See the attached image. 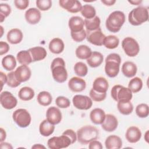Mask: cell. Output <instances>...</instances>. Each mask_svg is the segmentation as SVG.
Listing matches in <instances>:
<instances>
[{"instance_id":"cell-1","label":"cell","mask_w":149,"mask_h":149,"mask_svg":"<svg viewBox=\"0 0 149 149\" xmlns=\"http://www.w3.org/2000/svg\"><path fill=\"white\" fill-rule=\"evenodd\" d=\"M52 77L58 83H64L68 79V72L65 67L64 59L60 57L53 59L51 64Z\"/></svg>"},{"instance_id":"cell-2","label":"cell","mask_w":149,"mask_h":149,"mask_svg":"<svg viewBox=\"0 0 149 149\" xmlns=\"http://www.w3.org/2000/svg\"><path fill=\"white\" fill-rule=\"evenodd\" d=\"M125 15L120 10H115L109 14L105 21V26L112 33H118L125 22Z\"/></svg>"},{"instance_id":"cell-3","label":"cell","mask_w":149,"mask_h":149,"mask_svg":"<svg viewBox=\"0 0 149 149\" xmlns=\"http://www.w3.org/2000/svg\"><path fill=\"white\" fill-rule=\"evenodd\" d=\"M77 140L82 144H87L90 141L97 140L99 131L97 127L91 125H85L77 131Z\"/></svg>"},{"instance_id":"cell-4","label":"cell","mask_w":149,"mask_h":149,"mask_svg":"<svg viewBox=\"0 0 149 149\" xmlns=\"http://www.w3.org/2000/svg\"><path fill=\"white\" fill-rule=\"evenodd\" d=\"M105 72L106 74L111 78L116 77L120 69L121 63L120 56L116 53H112L109 54L105 60Z\"/></svg>"},{"instance_id":"cell-5","label":"cell","mask_w":149,"mask_h":149,"mask_svg":"<svg viewBox=\"0 0 149 149\" xmlns=\"http://www.w3.org/2000/svg\"><path fill=\"white\" fill-rule=\"evenodd\" d=\"M148 20V8L139 6L132 9L129 13V22L133 26H140Z\"/></svg>"},{"instance_id":"cell-6","label":"cell","mask_w":149,"mask_h":149,"mask_svg":"<svg viewBox=\"0 0 149 149\" xmlns=\"http://www.w3.org/2000/svg\"><path fill=\"white\" fill-rule=\"evenodd\" d=\"M112 98L116 102L131 101L133 97V93L128 88L120 84H116L112 87L111 90Z\"/></svg>"},{"instance_id":"cell-7","label":"cell","mask_w":149,"mask_h":149,"mask_svg":"<svg viewBox=\"0 0 149 149\" xmlns=\"http://www.w3.org/2000/svg\"><path fill=\"white\" fill-rule=\"evenodd\" d=\"M12 118L16 125L22 128L28 127L31 121V117L29 112L23 108H19L12 113Z\"/></svg>"},{"instance_id":"cell-8","label":"cell","mask_w":149,"mask_h":149,"mask_svg":"<svg viewBox=\"0 0 149 149\" xmlns=\"http://www.w3.org/2000/svg\"><path fill=\"white\" fill-rule=\"evenodd\" d=\"M122 47L126 55L129 57H134L140 51V46L137 41L133 38L127 37L122 41Z\"/></svg>"},{"instance_id":"cell-9","label":"cell","mask_w":149,"mask_h":149,"mask_svg":"<svg viewBox=\"0 0 149 149\" xmlns=\"http://www.w3.org/2000/svg\"><path fill=\"white\" fill-rule=\"evenodd\" d=\"M72 144L70 138L64 134L60 136H54L47 141V146L51 149H61L68 147Z\"/></svg>"},{"instance_id":"cell-10","label":"cell","mask_w":149,"mask_h":149,"mask_svg":"<svg viewBox=\"0 0 149 149\" xmlns=\"http://www.w3.org/2000/svg\"><path fill=\"white\" fill-rule=\"evenodd\" d=\"M73 106L80 110H88L93 105V100L87 95L77 94L72 99Z\"/></svg>"},{"instance_id":"cell-11","label":"cell","mask_w":149,"mask_h":149,"mask_svg":"<svg viewBox=\"0 0 149 149\" xmlns=\"http://www.w3.org/2000/svg\"><path fill=\"white\" fill-rule=\"evenodd\" d=\"M0 102L2 107L6 109H12L17 104V100L9 91H2L0 95Z\"/></svg>"},{"instance_id":"cell-12","label":"cell","mask_w":149,"mask_h":149,"mask_svg":"<svg viewBox=\"0 0 149 149\" xmlns=\"http://www.w3.org/2000/svg\"><path fill=\"white\" fill-rule=\"evenodd\" d=\"M86 33L87 40L90 43L96 46H102L103 45L105 36L102 33L101 28L93 31L86 32Z\"/></svg>"},{"instance_id":"cell-13","label":"cell","mask_w":149,"mask_h":149,"mask_svg":"<svg viewBox=\"0 0 149 149\" xmlns=\"http://www.w3.org/2000/svg\"><path fill=\"white\" fill-rule=\"evenodd\" d=\"M59 4L63 9L72 13L80 12L82 8L81 2L77 0H60Z\"/></svg>"},{"instance_id":"cell-14","label":"cell","mask_w":149,"mask_h":149,"mask_svg":"<svg viewBox=\"0 0 149 149\" xmlns=\"http://www.w3.org/2000/svg\"><path fill=\"white\" fill-rule=\"evenodd\" d=\"M46 118L51 123L55 125L61 122L62 115L58 108L51 107L48 108L47 110Z\"/></svg>"},{"instance_id":"cell-15","label":"cell","mask_w":149,"mask_h":149,"mask_svg":"<svg viewBox=\"0 0 149 149\" xmlns=\"http://www.w3.org/2000/svg\"><path fill=\"white\" fill-rule=\"evenodd\" d=\"M118 126V121L116 117L111 113L105 115L104 122L101 123L102 128L106 132H112L116 129Z\"/></svg>"},{"instance_id":"cell-16","label":"cell","mask_w":149,"mask_h":149,"mask_svg":"<svg viewBox=\"0 0 149 149\" xmlns=\"http://www.w3.org/2000/svg\"><path fill=\"white\" fill-rule=\"evenodd\" d=\"M14 72L16 79L20 83L29 80L31 76V69L27 65L19 66Z\"/></svg>"},{"instance_id":"cell-17","label":"cell","mask_w":149,"mask_h":149,"mask_svg":"<svg viewBox=\"0 0 149 149\" xmlns=\"http://www.w3.org/2000/svg\"><path fill=\"white\" fill-rule=\"evenodd\" d=\"M68 87L73 92H81L84 91L86 87V82L80 77H73L68 81Z\"/></svg>"},{"instance_id":"cell-18","label":"cell","mask_w":149,"mask_h":149,"mask_svg":"<svg viewBox=\"0 0 149 149\" xmlns=\"http://www.w3.org/2000/svg\"><path fill=\"white\" fill-rule=\"evenodd\" d=\"M26 22L30 24H36L41 20V14L40 10L36 8H30L28 9L24 14Z\"/></svg>"},{"instance_id":"cell-19","label":"cell","mask_w":149,"mask_h":149,"mask_svg":"<svg viewBox=\"0 0 149 149\" xmlns=\"http://www.w3.org/2000/svg\"><path fill=\"white\" fill-rule=\"evenodd\" d=\"M141 132L139 127L135 126H132L126 130L125 137L128 142L136 143L141 139Z\"/></svg>"},{"instance_id":"cell-20","label":"cell","mask_w":149,"mask_h":149,"mask_svg":"<svg viewBox=\"0 0 149 149\" xmlns=\"http://www.w3.org/2000/svg\"><path fill=\"white\" fill-rule=\"evenodd\" d=\"M68 26L72 32H78L84 29V21L80 16L71 17L68 21Z\"/></svg>"},{"instance_id":"cell-21","label":"cell","mask_w":149,"mask_h":149,"mask_svg":"<svg viewBox=\"0 0 149 149\" xmlns=\"http://www.w3.org/2000/svg\"><path fill=\"white\" fill-rule=\"evenodd\" d=\"M32 58L33 62L40 61L44 59L47 55L46 49L40 46L30 48L29 49Z\"/></svg>"},{"instance_id":"cell-22","label":"cell","mask_w":149,"mask_h":149,"mask_svg":"<svg viewBox=\"0 0 149 149\" xmlns=\"http://www.w3.org/2000/svg\"><path fill=\"white\" fill-rule=\"evenodd\" d=\"M109 87V83L105 77H97L93 81V88L94 91L98 93H107Z\"/></svg>"},{"instance_id":"cell-23","label":"cell","mask_w":149,"mask_h":149,"mask_svg":"<svg viewBox=\"0 0 149 149\" xmlns=\"http://www.w3.org/2000/svg\"><path fill=\"white\" fill-rule=\"evenodd\" d=\"M8 41L12 44H17L20 43L23 38L22 31L19 29H12L10 30L6 36Z\"/></svg>"},{"instance_id":"cell-24","label":"cell","mask_w":149,"mask_h":149,"mask_svg":"<svg viewBox=\"0 0 149 149\" xmlns=\"http://www.w3.org/2000/svg\"><path fill=\"white\" fill-rule=\"evenodd\" d=\"M105 146L107 149H119L122 147V140L116 135H110L106 138Z\"/></svg>"},{"instance_id":"cell-25","label":"cell","mask_w":149,"mask_h":149,"mask_svg":"<svg viewBox=\"0 0 149 149\" xmlns=\"http://www.w3.org/2000/svg\"><path fill=\"white\" fill-rule=\"evenodd\" d=\"M104 111L99 108L93 109L90 113V118L91 121L95 125H101L105 118Z\"/></svg>"},{"instance_id":"cell-26","label":"cell","mask_w":149,"mask_h":149,"mask_svg":"<svg viewBox=\"0 0 149 149\" xmlns=\"http://www.w3.org/2000/svg\"><path fill=\"white\" fill-rule=\"evenodd\" d=\"M137 68L136 65L131 61L125 62L122 66V72L126 77H134L137 73Z\"/></svg>"},{"instance_id":"cell-27","label":"cell","mask_w":149,"mask_h":149,"mask_svg":"<svg viewBox=\"0 0 149 149\" xmlns=\"http://www.w3.org/2000/svg\"><path fill=\"white\" fill-rule=\"evenodd\" d=\"M48 48L52 53L59 54L63 51L65 44L62 39L59 38H54L49 42Z\"/></svg>"},{"instance_id":"cell-28","label":"cell","mask_w":149,"mask_h":149,"mask_svg":"<svg viewBox=\"0 0 149 149\" xmlns=\"http://www.w3.org/2000/svg\"><path fill=\"white\" fill-rule=\"evenodd\" d=\"M104 61L103 55L98 51L92 52L90 56L87 59V63L91 68L100 66Z\"/></svg>"},{"instance_id":"cell-29","label":"cell","mask_w":149,"mask_h":149,"mask_svg":"<svg viewBox=\"0 0 149 149\" xmlns=\"http://www.w3.org/2000/svg\"><path fill=\"white\" fill-rule=\"evenodd\" d=\"M55 130L54 125L51 123L47 119L43 120L40 124L39 132L40 133L44 136L48 137L51 135Z\"/></svg>"},{"instance_id":"cell-30","label":"cell","mask_w":149,"mask_h":149,"mask_svg":"<svg viewBox=\"0 0 149 149\" xmlns=\"http://www.w3.org/2000/svg\"><path fill=\"white\" fill-rule=\"evenodd\" d=\"M84 21L86 32L93 31L100 28L101 20L100 17L97 16H95L94 17L90 19H85Z\"/></svg>"},{"instance_id":"cell-31","label":"cell","mask_w":149,"mask_h":149,"mask_svg":"<svg viewBox=\"0 0 149 149\" xmlns=\"http://www.w3.org/2000/svg\"><path fill=\"white\" fill-rule=\"evenodd\" d=\"M2 67L7 71H12L16 66V60L12 55H7L2 59Z\"/></svg>"},{"instance_id":"cell-32","label":"cell","mask_w":149,"mask_h":149,"mask_svg":"<svg viewBox=\"0 0 149 149\" xmlns=\"http://www.w3.org/2000/svg\"><path fill=\"white\" fill-rule=\"evenodd\" d=\"M92 53L91 48L86 45H80L77 47L75 54L80 59H87Z\"/></svg>"},{"instance_id":"cell-33","label":"cell","mask_w":149,"mask_h":149,"mask_svg":"<svg viewBox=\"0 0 149 149\" xmlns=\"http://www.w3.org/2000/svg\"><path fill=\"white\" fill-rule=\"evenodd\" d=\"M35 93L34 90L30 87H23L20 89L18 93L19 98L24 101L31 100L34 98Z\"/></svg>"},{"instance_id":"cell-34","label":"cell","mask_w":149,"mask_h":149,"mask_svg":"<svg viewBox=\"0 0 149 149\" xmlns=\"http://www.w3.org/2000/svg\"><path fill=\"white\" fill-rule=\"evenodd\" d=\"M117 108L121 114L128 115L132 113L133 111V105L130 101H119L117 104Z\"/></svg>"},{"instance_id":"cell-35","label":"cell","mask_w":149,"mask_h":149,"mask_svg":"<svg viewBox=\"0 0 149 149\" xmlns=\"http://www.w3.org/2000/svg\"><path fill=\"white\" fill-rule=\"evenodd\" d=\"M18 62L22 65H28L32 62V58L29 50H22L19 51L16 55Z\"/></svg>"},{"instance_id":"cell-36","label":"cell","mask_w":149,"mask_h":149,"mask_svg":"<svg viewBox=\"0 0 149 149\" xmlns=\"http://www.w3.org/2000/svg\"><path fill=\"white\" fill-rule=\"evenodd\" d=\"M37 100L40 105L47 107L52 102V97L49 92L42 91L40 92L37 95Z\"/></svg>"},{"instance_id":"cell-37","label":"cell","mask_w":149,"mask_h":149,"mask_svg":"<svg viewBox=\"0 0 149 149\" xmlns=\"http://www.w3.org/2000/svg\"><path fill=\"white\" fill-rule=\"evenodd\" d=\"M119 44V39L115 36L109 35L108 36H105L103 45L105 46V48L108 49H115L117 48Z\"/></svg>"},{"instance_id":"cell-38","label":"cell","mask_w":149,"mask_h":149,"mask_svg":"<svg viewBox=\"0 0 149 149\" xmlns=\"http://www.w3.org/2000/svg\"><path fill=\"white\" fill-rule=\"evenodd\" d=\"M143 87V81L139 77L132 78L129 82L128 88L131 90L132 93H137L139 92Z\"/></svg>"},{"instance_id":"cell-39","label":"cell","mask_w":149,"mask_h":149,"mask_svg":"<svg viewBox=\"0 0 149 149\" xmlns=\"http://www.w3.org/2000/svg\"><path fill=\"white\" fill-rule=\"evenodd\" d=\"M80 12L81 15L86 19H92L96 16V10L95 8L89 4L82 6Z\"/></svg>"},{"instance_id":"cell-40","label":"cell","mask_w":149,"mask_h":149,"mask_svg":"<svg viewBox=\"0 0 149 149\" xmlns=\"http://www.w3.org/2000/svg\"><path fill=\"white\" fill-rule=\"evenodd\" d=\"M74 71L76 75L79 77H84L87 74L88 68L87 65L82 62H76L74 66Z\"/></svg>"},{"instance_id":"cell-41","label":"cell","mask_w":149,"mask_h":149,"mask_svg":"<svg viewBox=\"0 0 149 149\" xmlns=\"http://www.w3.org/2000/svg\"><path fill=\"white\" fill-rule=\"evenodd\" d=\"M136 113L140 118H146L149 115L148 105L145 103H141L136 107Z\"/></svg>"},{"instance_id":"cell-42","label":"cell","mask_w":149,"mask_h":149,"mask_svg":"<svg viewBox=\"0 0 149 149\" xmlns=\"http://www.w3.org/2000/svg\"><path fill=\"white\" fill-rule=\"evenodd\" d=\"M11 13V8L8 3L0 4V22L2 23Z\"/></svg>"},{"instance_id":"cell-43","label":"cell","mask_w":149,"mask_h":149,"mask_svg":"<svg viewBox=\"0 0 149 149\" xmlns=\"http://www.w3.org/2000/svg\"><path fill=\"white\" fill-rule=\"evenodd\" d=\"M7 85L12 88H15L18 87L20 83L16 79L14 71H11L7 74Z\"/></svg>"},{"instance_id":"cell-44","label":"cell","mask_w":149,"mask_h":149,"mask_svg":"<svg viewBox=\"0 0 149 149\" xmlns=\"http://www.w3.org/2000/svg\"><path fill=\"white\" fill-rule=\"evenodd\" d=\"M89 95H90V97L93 101H96V102H101L104 101L106 98L107 93H98L91 88L90 91Z\"/></svg>"},{"instance_id":"cell-45","label":"cell","mask_w":149,"mask_h":149,"mask_svg":"<svg viewBox=\"0 0 149 149\" xmlns=\"http://www.w3.org/2000/svg\"><path fill=\"white\" fill-rule=\"evenodd\" d=\"M70 36L73 41L77 42H80L83 41L87 36L86 31L84 29L78 31V32H72L70 31Z\"/></svg>"},{"instance_id":"cell-46","label":"cell","mask_w":149,"mask_h":149,"mask_svg":"<svg viewBox=\"0 0 149 149\" xmlns=\"http://www.w3.org/2000/svg\"><path fill=\"white\" fill-rule=\"evenodd\" d=\"M55 104L61 108H67L70 105V100L64 96H58L55 100Z\"/></svg>"},{"instance_id":"cell-47","label":"cell","mask_w":149,"mask_h":149,"mask_svg":"<svg viewBox=\"0 0 149 149\" xmlns=\"http://www.w3.org/2000/svg\"><path fill=\"white\" fill-rule=\"evenodd\" d=\"M36 3L37 8L42 11L48 10L52 6V1L51 0H37Z\"/></svg>"},{"instance_id":"cell-48","label":"cell","mask_w":149,"mask_h":149,"mask_svg":"<svg viewBox=\"0 0 149 149\" xmlns=\"http://www.w3.org/2000/svg\"><path fill=\"white\" fill-rule=\"evenodd\" d=\"M13 2L16 8L19 10L26 9L29 4L28 0H15Z\"/></svg>"},{"instance_id":"cell-49","label":"cell","mask_w":149,"mask_h":149,"mask_svg":"<svg viewBox=\"0 0 149 149\" xmlns=\"http://www.w3.org/2000/svg\"><path fill=\"white\" fill-rule=\"evenodd\" d=\"M62 134H64L68 136L72 141V144L74 143L77 140V134L72 129H66L62 133Z\"/></svg>"},{"instance_id":"cell-50","label":"cell","mask_w":149,"mask_h":149,"mask_svg":"<svg viewBox=\"0 0 149 149\" xmlns=\"http://www.w3.org/2000/svg\"><path fill=\"white\" fill-rule=\"evenodd\" d=\"M10 49L9 44L4 41H0V55L2 56L6 54Z\"/></svg>"},{"instance_id":"cell-51","label":"cell","mask_w":149,"mask_h":149,"mask_svg":"<svg viewBox=\"0 0 149 149\" xmlns=\"http://www.w3.org/2000/svg\"><path fill=\"white\" fill-rule=\"evenodd\" d=\"M88 148L90 149H102L103 146L100 141L94 140L88 143Z\"/></svg>"},{"instance_id":"cell-52","label":"cell","mask_w":149,"mask_h":149,"mask_svg":"<svg viewBox=\"0 0 149 149\" xmlns=\"http://www.w3.org/2000/svg\"><path fill=\"white\" fill-rule=\"evenodd\" d=\"M0 79H1V83L2 84V87H1V91H2L3 84L6 83L7 82V75H6V74H5L2 71H1L0 72Z\"/></svg>"},{"instance_id":"cell-53","label":"cell","mask_w":149,"mask_h":149,"mask_svg":"<svg viewBox=\"0 0 149 149\" xmlns=\"http://www.w3.org/2000/svg\"><path fill=\"white\" fill-rule=\"evenodd\" d=\"M0 147L2 149H12L13 147L12 145L7 142H1L0 143Z\"/></svg>"},{"instance_id":"cell-54","label":"cell","mask_w":149,"mask_h":149,"mask_svg":"<svg viewBox=\"0 0 149 149\" xmlns=\"http://www.w3.org/2000/svg\"><path fill=\"white\" fill-rule=\"evenodd\" d=\"M6 137V133L5 130L2 128H0V142L3 141Z\"/></svg>"},{"instance_id":"cell-55","label":"cell","mask_w":149,"mask_h":149,"mask_svg":"<svg viewBox=\"0 0 149 149\" xmlns=\"http://www.w3.org/2000/svg\"><path fill=\"white\" fill-rule=\"evenodd\" d=\"M101 2L102 3H104L105 5L110 6L113 5L115 3L116 1L115 0H101Z\"/></svg>"},{"instance_id":"cell-56","label":"cell","mask_w":149,"mask_h":149,"mask_svg":"<svg viewBox=\"0 0 149 149\" xmlns=\"http://www.w3.org/2000/svg\"><path fill=\"white\" fill-rule=\"evenodd\" d=\"M128 2L132 4L133 5H139L142 2V1L141 0H130V1H128Z\"/></svg>"},{"instance_id":"cell-57","label":"cell","mask_w":149,"mask_h":149,"mask_svg":"<svg viewBox=\"0 0 149 149\" xmlns=\"http://www.w3.org/2000/svg\"><path fill=\"white\" fill-rule=\"evenodd\" d=\"M31 148H36V149H41V148H45V147L41 144H36L31 147Z\"/></svg>"},{"instance_id":"cell-58","label":"cell","mask_w":149,"mask_h":149,"mask_svg":"<svg viewBox=\"0 0 149 149\" xmlns=\"http://www.w3.org/2000/svg\"><path fill=\"white\" fill-rule=\"evenodd\" d=\"M148 135H149V130H147L146 132L144 134V140L147 143H149V138H148Z\"/></svg>"},{"instance_id":"cell-59","label":"cell","mask_w":149,"mask_h":149,"mask_svg":"<svg viewBox=\"0 0 149 149\" xmlns=\"http://www.w3.org/2000/svg\"><path fill=\"white\" fill-rule=\"evenodd\" d=\"M0 27H1V37L2 36V34H3V27L2 26H0Z\"/></svg>"}]
</instances>
